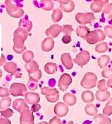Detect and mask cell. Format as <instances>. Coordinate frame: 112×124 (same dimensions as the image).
Segmentation results:
<instances>
[{
    "label": "cell",
    "instance_id": "obj_49",
    "mask_svg": "<svg viewBox=\"0 0 112 124\" xmlns=\"http://www.w3.org/2000/svg\"><path fill=\"white\" fill-rule=\"evenodd\" d=\"M5 62H6V58L3 55H1L0 57V66H2L3 65L5 64Z\"/></svg>",
    "mask_w": 112,
    "mask_h": 124
},
{
    "label": "cell",
    "instance_id": "obj_52",
    "mask_svg": "<svg viewBox=\"0 0 112 124\" xmlns=\"http://www.w3.org/2000/svg\"><path fill=\"white\" fill-rule=\"evenodd\" d=\"M38 124H48V123H46L45 122H40V123H38Z\"/></svg>",
    "mask_w": 112,
    "mask_h": 124
},
{
    "label": "cell",
    "instance_id": "obj_53",
    "mask_svg": "<svg viewBox=\"0 0 112 124\" xmlns=\"http://www.w3.org/2000/svg\"><path fill=\"white\" fill-rule=\"evenodd\" d=\"M1 76H2V71H1V70L0 69V78L1 77Z\"/></svg>",
    "mask_w": 112,
    "mask_h": 124
},
{
    "label": "cell",
    "instance_id": "obj_15",
    "mask_svg": "<svg viewBox=\"0 0 112 124\" xmlns=\"http://www.w3.org/2000/svg\"><path fill=\"white\" fill-rule=\"evenodd\" d=\"M111 119L105 115L100 114L94 118V124H110Z\"/></svg>",
    "mask_w": 112,
    "mask_h": 124
},
{
    "label": "cell",
    "instance_id": "obj_13",
    "mask_svg": "<svg viewBox=\"0 0 112 124\" xmlns=\"http://www.w3.org/2000/svg\"><path fill=\"white\" fill-rule=\"evenodd\" d=\"M72 79L70 75L68 74H63L61 77L59 82V86L61 90L65 91L67 86L71 83Z\"/></svg>",
    "mask_w": 112,
    "mask_h": 124
},
{
    "label": "cell",
    "instance_id": "obj_34",
    "mask_svg": "<svg viewBox=\"0 0 112 124\" xmlns=\"http://www.w3.org/2000/svg\"><path fill=\"white\" fill-rule=\"evenodd\" d=\"M42 4V8L45 10H51L53 8V3L51 1H41Z\"/></svg>",
    "mask_w": 112,
    "mask_h": 124
},
{
    "label": "cell",
    "instance_id": "obj_14",
    "mask_svg": "<svg viewBox=\"0 0 112 124\" xmlns=\"http://www.w3.org/2000/svg\"><path fill=\"white\" fill-rule=\"evenodd\" d=\"M61 31V28L59 25L54 24V25L51 26L50 28H49L48 30H46L45 33H46V35H48V36H52L53 37H56V36L60 34Z\"/></svg>",
    "mask_w": 112,
    "mask_h": 124
},
{
    "label": "cell",
    "instance_id": "obj_42",
    "mask_svg": "<svg viewBox=\"0 0 112 124\" xmlns=\"http://www.w3.org/2000/svg\"><path fill=\"white\" fill-rule=\"evenodd\" d=\"M46 99L50 102H55L59 99V93H57V94L51 96H47Z\"/></svg>",
    "mask_w": 112,
    "mask_h": 124
},
{
    "label": "cell",
    "instance_id": "obj_20",
    "mask_svg": "<svg viewBox=\"0 0 112 124\" xmlns=\"http://www.w3.org/2000/svg\"><path fill=\"white\" fill-rule=\"evenodd\" d=\"M104 2L102 1H94L91 5V9L92 11L95 13H99L101 11V10L103 8V6L104 5Z\"/></svg>",
    "mask_w": 112,
    "mask_h": 124
},
{
    "label": "cell",
    "instance_id": "obj_40",
    "mask_svg": "<svg viewBox=\"0 0 112 124\" xmlns=\"http://www.w3.org/2000/svg\"><path fill=\"white\" fill-rule=\"evenodd\" d=\"M104 78H112V69H105L102 73Z\"/></svg>",
    "mask_w": 112,
    "mask_h": 124
},
{
    "label": "cell",
    "instance_id": "obj_39",
    "mask_svg": "<svg viewBox=\"0 0 112 124\" xmlns=\"http://www.w3.org/2000/svg\"><path fill=\"white\" fill-rule=\"evenodd\" d=\"M27 86H28V88H29L30 91H34V90H36V88H38V83H37V81L30 80V81H29V83H28Z\"/></svg>",
    "mask_w": 112,
    "mask_h": 124
},
{
    "label": "cell",
    "instance_id": "obj_8",
    "mask_svg": "<svg viewBox=\"0 0 112 124\" xmlns=\"http://www.w3.org/2000/svg\"><path fill=\"white\" fill-rule=\"evenodd\" d=\"M89 60H90V54L88 52L85 51L84 52L79 53L74 60V62L80 66H83L89 62Z\"/></svg>",
    "mask_w": 112,
    "mask_h": 124
},
{
    "label": "cell",
    "instance_id": "obj_47",
    "mask_svg": "<svg viewBox=\"0 0 112 124\" xmlns=\"http://www.w3.org/2000/svg\"><path fill=\"white\" fill-rule=\"evenodd\" d=\"M0 124H11V123L9 119L0 117Z\"/></svg>",
    "mask_w": 112,
    "mask_h": 124
},
{
    "label": "cell",
    "instance_id": "obj_11",
    "mask_svg": "<svg viewBox=\"0 0 112 124\" xmlns=\"http://www.w3.org/2000/svg\"><path fill=\"white\" fill-rule=\"evenodd\" d=\"M69 111V108L63 103L60 102L56 104L54 108V112L58 117H63L66 116Z\"/></svg>",
    "mask_w": 112,
    "mask_h": 124
},
{
    "label": "cell",
    "instance_id": "obj_37",
    "mask_svg": "<svg viewBox=\"0 0 112 124\" xmlns=\"http://www.w3.org/2000/svg\"><path fill=\"white\" fill-rule=\"evenodd\" d=\"M10 94L9 91L7 88L0 87V96L2 98H7Z\"/></svg>",
    "mask_w": 112,
    "mask_h": 124
},
{
    "label": "cell",
    "instance_id": "obj_51",
    "mask_svg": "<svg viewBox=\"0 0 112 124\" xmlns=\"http://www.w3.org/2000/svg\"><path fill=\"white\" fill-rule=\"evenodd\" d=\"M106 104H107V105L112 106V98H111V99L108 101V102H107Z\"/></svg>",
    "mask_w": 112,
    "mask_h": 124
},
{
    "label": "cell",
    "instance_id": "obj_54",
    "mask_svg": "<svg viewBox=\"0 0 112 124\" xmlns=\"http://www.w3.org/2000/svg\"><path fill=\"white\" fill-rule=\"evenodd\" d=\"M74 123H73V122H72V121H71V122H69V123H68V124H73Z\"/></svg>",
    "mask_w": 112,
    "mask_h": 124
},
{
    "label": "cell",
    "instance_id": "obj_44",
    "mask_svg": "<svg viewBox=\"0 0 112 124\" xmlns=\"http://www.w3.org/2000/svg\"><path fill=\"white\" fill-rule=\"evenodd\" d=\"M49 124H61V123L60 118H58L57 117H54L50 120Z\"/></svg>",
    "mask_w": 112,
    "mask_h": 124
},
{
    "label": "cell",
    "instance_id": "obj_5",
    "mask_svg": "<svg viewBox=\"0 0 112 124\" xmlns=\"http://www.w3.org/2000/svg\"><path fill=\"white\" fill-rule=\"evenodd\" d=\"M97 77L92 73H88L84 75V79L81 82V85L84 88H91L96 86Z\"/></svg>",
    "mask_w": 112,
    "mask_h": 124
},
{
    "label": "cell",
    "instance_id": "obj_33",
    "mask_svg": "<svg viewBox=\"0 0 112 124\" xmlns=\"http://www.w3.org/2000/svg\"><path fill=\"white\" fill-rule=\"evenodd\" d=\"M1 114L2 116L5 117V118H9V117H11L13 114V111L11 109H9V108H7L6 110H1Z\"/></svg>",
    "mask_w": 112,
    "mask_h": 124
},
{
    "label": "cell",
    "instance_id": "obj_9",
    "mask_svg": "<svg viewBox=\"0 0 112 124\" xmlns=\"http://www.w3.org/2000/svg\"><path fill=\"white\" fill-rule=\"evenodd\" d=\"M13 106L15 110L21 114L26 110H29V108L26 104V101L21 98H19L15 100L13 104Z\"/></svg>",
    "mask_w": 112,
    "mask_h": 124
},
{
    "label": "cell",
    "instance_id": "obj_30",
    "mask_svg": "<svg viewBox=\"0 0 112 124\" xmlns=\"http://www.w3.org/2000/svg\"><path fill=\"white\" fill-rule=\"evenodd\" d=\"M108 49V46L106 42H102L96 46V52L98 53H104L107 52Z\"/></svg>",
    "mask_w": 112,
    "mask_h": 124
},
{
    "label": "cell",
    "instance_id": "obj_23",
    "mask_svg": "<svg viewBox=\"0 0 112 124\" xmlns=\"http://www.w3.org/2000/svg\"><path fill=\"white\" fill-rule=\"evenodd\" d=\"M110 61V57L108 55H103L98 59V63L100 68H104Z\"/></svg>",
    "mask_w": 112,
    "mask_h": 124
},
{
    "label": "cell",
    "instance_id": "obj_41",
    "mask_svg": "<svg viewBox=\"0 0 112 124\" xmlns=\"http://www.w3.org/2000/svg\"><path fill=\"white\" fill-rule=\"evenodd\" d=\"M103 113L105 116H110L112 114V106L111 105H107L106 104L105 108H104L103 110Z\"/></svg>",
    "mask_w": 112,
    "mask_h": 124
},
{
    "label": "cell",
    "instance_id": "obj_31",
    "mask_svg": "<svg viewBox=\"0 0 112 124\" xmlns=\"http://www.w3.org/2000/svg\"><path fill=\"white\" fill-rule=\"evenodd\" d=\"M41 77H42V72L40 71V70H38L33 73L29 74V79L32 81H38L39 79H40Z\"/></svg>",
    "mask_w": 112,
    "mask_h": 124
},
{
    "label": "cell",
    "instance_id": "obj_16",
    "mask_svg": "<svg viewBox=\"0 0 112 124\" xmlns=\"http://www.w3.org/2000/svg\"><path fill=\"white\" fill-rule=\"evenodd\" d=\"M54 46V42L52 38H45L42 44V48L44 52H49L52 50Z\"/></svg>",
    "mask_w": 112,
    "mask_h": 124
},
{
    "label": "cell",
    "instance_id": "obj_36",
    "mask_svg": "<svg viewBox=\"0 0 112 124\" xmlns=\"http://www.w3.org/2000/svg\"><path fill=\"white\" fill-rule=\"evenodd\" d=\"M81 33H84V35L86 37V36H88V33H89V31H88V28H86L85 26H81L78 28L77 30V35L78 36H81Z\"/></svg>",
    "mask_w": 112,
    "mask_h": 124
},
{
    "label": "cell",
    "instance_id": "obj_38",
    "mask_svg": "<svg viewBox=\"0 0 112 124\" xmlns=\"http://www.w3.org/2000/svg\"><path fill=\"white\" fill-rule=\"evenodd\" d=\"M104 13L108 18H112V3H110L105 6L104 9Z\"/></svg>",
    "mask_w": 112,
    "mask_h": 124
},
{
    "label": "cell",
    "instance_id": "obj_19",
    "mask_svg": "<svg viewBox=\"0 0 112 124\" xmlns=\"http://www.w3.org/2000/svg\"><path fill=\"white\" fill-rule=\"evenodd\" d=\"M32 27V22L29 21V20L21 19L19 22V28L24 29L27 32L31 31Z\"/></svg>",
    "mask_w": 112,
    "mask_h": 124
},
{
    "label": "cell",
    "instance_id": "obj_43",
    "mask_svg": "<svg viewBox=\"0 0 112 124\" xmlns=\"http://www.w3.org/2000/svg\"><path fill=\"white\" fill-rule=\"evenodd\" d=\"M105 33L107 35L108 37L112 38V27L110 26H106L105 27Z\"/></svg>",
    "mask_w": 112,
    "mask_h": 124
},
{
    "label": "cell",
    "instance_id": "obj_35",
    "mask_svg": "<svg viewBox=\"0 0 112 124\" xmlns=\"http://www.w3.org/2000/svg\"><path fill=\"white\" fill-rule=\"evenodd\" d=\"M98 87L99 91L101 92H105L107 91V87L105 85V80H101L99 81L98 85Z\"/></svg>",
    "mask_w": 112,
    "mask_h": 124
},
{
    "label": "cell",
    "instance_id": "obj_3",
    "mask_svg": "<svg viewBox=\"0 0 112 124\" xmlns=\"http://www.w3.org/2000/svg\"><path fill=\"white\" fill-rule=\"evenodd\" d=\"M6 10L10 16L14 18H21L24 15V11L11 3L10 1H6Z\"/></svg>",
    "mask_w": 112,
    "mask_h": 124
},
{
    "label": "cell",
    "instance_id": "obj_29",
    "mask_svg": "<svg viewBox=\"0 0 112 124\" xmlns=\"http://www.w3.org/2000/svg\"><path fill=\"white\" fill-rule=\"evenodd\" d=\"M41 92L43 94L46 96V97L47 96H51L54 95L55 94L58 93V91L55 88L54 89H50V88H47V87H44V88H42L41 90Z\"/></svg>",
    "mask_w": 112,
    "mask_h": 124
},
{
    "label": "cell",
    "instance_id": "obj_18",
    "mask_svg": "<svg viewBox=\"0 0 112 124\" xmlns=\"http://www.w3.org/2000/svg\"><path fill=\"white\" fill-rule=\"evenodd\" d=\"M25 69H26V71H28L29 74H31L38 71L39 67H38V63L35 61H32L29 63H26L25 65Z\"/></svg>",
    "mask_w": 112,
    "mask_h": 124
},
{
    "label": "cell",
    "instance_id": "obj_1",
    "mask_svg": "<svg viewBox=\"0 0 112 124\" xmlns=\"http://www.w3.org/2000/svg\"><path fill=\"white\" fill-rule=\"evenodd\" d=\"M28 36L27 31L21 28L17 29L14 32V46L15 48H22L25 47L24 46V41Z\"/></svg>",
    "mask_w": 112,
    "mask_h": 124
},
{
    "label": "cell",
    "instance_id": "obj_17",
    "mask_svg": "<svg viewBox=\"0 0 112 124\" xmlns=\"http://www.w3.org/2000/svg\"><path fill=\"white\" fill-rule=\"evenodd\" d=\"M61 62L62 63L64 64V66L67 69H70L73 67V63H72V60L71 56L69 54H64L61 56Z\"/></svg>",
    "mask_w": 112,
    "mask_h": 124
},
{
    "label": "cell",
    "instance_id": "obj_50",
    "mask_svg": "<svg viewBox=\"0 0 112 124\" xmlns=\"http://www.w3.org/2000/svg\"><path fill=\"white\" fill-rule=\"evenodd\" d=\"M107 86L108 87H110V88H112V79H109L107 82Z\"/></svg>",
    "mask_w": 112,
    "mask_h": 124
},
{
    "label": "cell",
    "instance_id": "obj_28",
    "mask_svg": "<svg viewBox=\"0 0 112 124\" xmlns=\"http://www.w3.org/2000/svg\"><path fill=\"white\" fill-rule=\"evenodd\" d=\"M85 112L89 116H94L98 113V110L96 108V106L93 104H89L85 107Z\"/></svg>",
    "mask_w": 112,
    "mask_h": 124
},
{
    "label": "cell",
    "instance_id": "obj_6",
    "mask_svg": "<svg viewBox=\"0 0 112 124\" xmlns=\"http://www.w3.org/2000/svg\"><path fill=\"white\" fill-rule=\"evenodd\" d=\"M33 114L31 110H28L21 114L20 124H34Z\"/></svg>",
    "mask_w": 112,
    "mask_h": 124
},
{
    "label": "cell",
    "instance_id": "obj_48",
    "mask_svg": "<svg viewBox=\"0 0 112 124\" xmlns=\"http://www.w3.org/2000/svg\"><path fill=\"white\" fill-rule=\"evenodd\" d=\"M25 50H26V47H24V48H17L13 47V51H14L15 52L17 53V54H21V53L23 52Z\"/></svg>",
    "mask_w": 112,
    "mask_h": 124
},
{
    "label": "cell",
    "instance_id": "obj_22",
    "mask_svg": "<svg viewBox=\"0 0 112 124\" xmlns=\"http://www.w3.org/2000/svg\"><path fill=\"white\" fill-rule=\"evenodd\" d=\"M82 99L86 103L92 102L94 100V96L91 91H84L82 94Z\"/></svg>",
    "mask_w": 112,
    "mask_h": 124
},
{
    "label": "cell",
    "instance_id": "obj_7",
    "mask_svg": "<svg viewBox=\"0 0 112 124\" xmlns=\"http://www.w3.org/2000/svg\"><path fill=\"white\" fill-rule=\"evenodd\" d=\"M76 21L80 23V24H85L87 23H90L91 22L95 19L93 13H79L76 15Z\"/></svg>",
    "mask_w": 112,
    "mask_h": 124
},
{
    "label": "cell",
    "instance_id": "obj_27",
    "mask_svg": "<svg viewBox=\"0 0 112 124\" xmlns=\"http://www.w3.org/2000/svg\"><path fill=\"white\" fill-rule=\"evenodd\" d=\"M34 57V53L31 51H26L22 55V59L24 60V62H26V63H29L30 62H32Z\"/></svg>",
    "mask_w": 112,
    "mask_h": 124
},
{
    "label": "cell",
    "instance_id": "obj_4",
    "mask_svg": "<svg viewBox=\"0 0 112 124\" xmlns=\"http://www.w3.org/2000/svg\"><path fill=\"white\" fill-rule=\"evenodd\" d=\"M9 92L10 94L13 96H24L27 93V88L24 84L16 83L11 85Z\"/></svg>",
    "mask_w": 112,
    "mask_h": 124
},
{
    "label": "cell",
    "instance_id": "obj_2",
    "mask_svg": "<svg viewBox=\"0 0 112 124\" xmlns=\"http://www.w3.org/2000/svg\"><path fill=\"white\" fill-rule=\"evenodd\" d=\"M105 38V34L101 30H96L94 31L89 32L86 40L88 43L94 44L98 41L104 40Z\"/></svg>",
    "mask_w": 112,
    "mask_h": 124
},
{
    "label": "cell",
    "instance_id": "obj_12",
    "mask_svg": "<svg viewBox=\"0 0 112 124\" xmlns=\"http://www.w3.org/2000/svg\"><path fill=\"white\" fill-rule=\"evenodd\" d=\"M25 96V101L26 102L29 103V104H38L40 102V96L37 93H32V92H27Z\"/></svg>",
    "mask_w": 112,
    "mask_h": 124
},
{
    "label": "cell",
    "instance_id": "obj_21",
    "mask_svg": "<svg viewBox=\"0 0 112 124\" xmlns=\"http://www.w3.org/2000/svg\"><path fill=\"white\" fill-rule=\"evenodd\" d=\"M96 98L100 102H104L107 99L110 98V93L108 91H105V92H101V91H98L96 94Z\"/></svg>",
    "mask_w": 112,
    "mask_h": 124
},
{
    "label": "cell",
    "instance_id": "obj_24",
    "mask_svg": "<svg viewBox=\"0 0 112 124\" xmlns=\"http://www.w3.org/2000/svg\"><path fill=\"white\" fill-rule=\"evenodd\" d=\"M65 102L69 106L74 105L76 103V98L74 95H72L70 93H67L63 97Z\"/></svg>",
    "mask_w": 112,
    "mask_h": 124
},
{
    "label": "cell",
    "instance_id": "obj_26",
    "mask_svg": "<svg viewBox=\"0 0 112 124\" xmlns=\"http://www.w3.org/2000/svg\"><path fill=\"white\" fill-rule=\"evenodd\" d=\"M11 104V99L9 97L3 98L0 101V110H6L7 109V108L9 107Z\"/></svg>",
    "mask_w": 112,
    "mask_h": 124
},
{
    "label": "cell",
    "instance_id": "obj_46",
    "mask_svg": "<svg viewBox=\"0 0 112 124\" xmlns=\"http://www.w3.org/2000/svg\"><path fill=\"white\" fill-rule=\"evenodd\" d=\"M40 104H33L31 108V111L32 112H38V110L40 109Z\"/></svg>",
    "mask_w": 112,
    "mask_h": 124
},
{
    "label": "cell",
    "instance_id": "obj_10",
    "mask_svg": "<svg viewBox=\"0 0 112 124\" xmlns=\"http://www.w3.org/2000/svg\"><path fill=\"white\" fill-rule=\"evenodd\" d=\"M4 70L5 71L9 73L10 74L15 75L17 77L20 78L21 77V74L19 73L18 69H17V64L14 62H8L6 63L4 65Z\"/></svg>",
    "mask_w": 112,
    "mask_h": 124
},
{
    "label": "cell",
    "instance_id": "obj_25",
    "mask_svg": "<svg viewBox=\"0 0 112 124\" xmlns=\"http://www.w3.org/2000/svg\"><path fill=\"white\" fill-rule=\"evenodd\" d=\"M57 65L53 63H48L45 65L44 70L47 73L49 74H53L57 71Z\"/></svg>",
    "mask_w": 112,
    "mask_h": 124
},
{
    "label": "cell",
    "instance_id": "obj_32",
    "mask_svg": "<svg viewBox=\"0 0 112 124\" xmlns=\"http://www.w3.org/2000/svg\"><path fill=\"white\" fill-rule=\"evenodd\" d=\"M52 19L54 22L59 21L62 17V12L60 9H55L52 15Z\"/></svg>",
    "mask_w": 112,
    "mask_h": 124
},
{
    "label": "cell",
    "instance_id": "obj_45",
    "mask_svg": "<svg viewBox=\"0 0 112 124\" xmlns=\"http://www.w3.org/2000/svg\"><path fill=\"white\" fill-rule=\"evenodd\" d=\"M71 40V36L68 35V34H66V35H65L62 38V41L65 44H67L70 42Z\"/></svg>",
    "mask_w": 112,
    "mask_h": 124
}]
</instances>
